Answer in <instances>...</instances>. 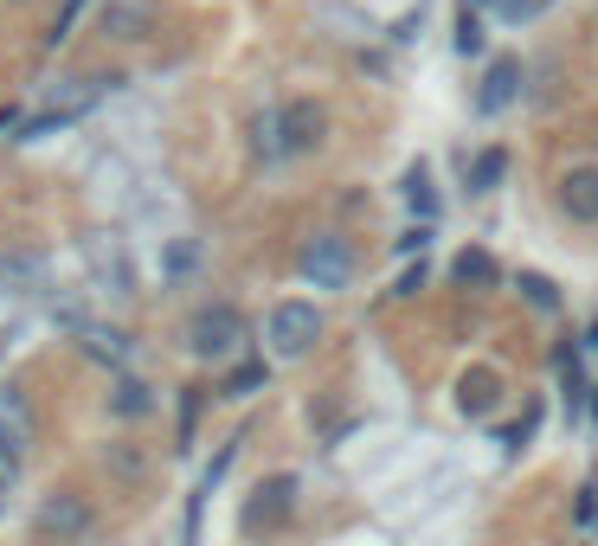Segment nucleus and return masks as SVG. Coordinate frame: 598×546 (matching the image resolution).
Masks as SVG:
<instances>
[{"label":"nucleus","instance_id":"4be33fe9","mask_svg":"<svg viewBox=\"0 0 598 546\" xmlns=\"http://www.w3.org/2000/svg\"><path fill=\"white\" fill-rule=\"evenodd\" d=\"M431 245V225H412V232H399V257H418Z\"/></svg>","mask_w":598,"mask_h":546},{"label":"nucleus","instance_id":"0eeeda50","mask_svg":"<svg viewBox=\"0 0 598 546\" xmlns=\"http://www.w3.org/2000/svg\"><path fill=\"white\" fill-rule=\"evenodd\" d=\"M33 521H39V534H52V540H77L84 534V502L77 495H45Z\"/></svg>","mask_w":598,"mask_h":546},{"label":"nucleus","instance_id":"4468645a","mask_svg":"<svg viewBox=\"0 0 598 546\" xmlns=\"http://www.w3.org/2000/svg\"><path fill=\"white\" fill-rule=\"evenodd\" d=\"M406 200H412V213L418 218L438 213V193H431V168H425V161H412L406 168Z\"/></svg>","mask_w":598,"mask_h":546},{"label":"nucleus","instance_id":"412c9836","mask_svg":"<svg viewBox=\"0 0 598 546\" xmlns=\"http://www.w3.org/2000/svg\"><path fill=\"white\" fill-rule=\"evenodd\" d=\"M477 13H502V20H522V13H534L527 0H470Z\"/></svg>","mask_w":598,"mask_h":546},{"label":"nucleus","instance_id":"423d86ee","mask_svg":"<svg viewBox=\"0 0 598 546\" xmlns=\"http://www.w3.org/2000/svg\"><path fill=\"white\" fill-rule=\"evenodd\" d=\"M302 277H309L316 290H341V283L354 277L348 238H309V245H302Z\"/></svg>","mask_w":598,"mask_h":546},{"label":"nucleus","instance_id":"9b49d317","mask_svg":"<svg viewBox=\"0 0 598 546\" xmlns=\"http://www.w3.org/2000/svg\"><path fill=\"white\" fill-rule=\"evenodd\" d=\"M495 399H502V379H495V366H470V373H463V386H457V405H463L470 418H483Z\"/></svg>","mask_w":598,"mask_h":546},{"label":"nucleus","instance_id":"f3484780","mask_svg":"<svg viewBox=\"0 0 598 546\" xmlns=\"http://www.w3.org/2000/svg\"><path fill=\"white\" fill-rule=\"evenodd\" d=\"M457 52H483V13L477 7L457 13Z\"/></svg>","mask_w":598,"mask_h":546},{"label":"nucleus","instance_id":"9d476101","mask_svg":"<svg viewBox=\"0 0 598 546\" xmlns=\"http://www.w3.org/2000/svg\"><path fill=\"white\" fill-rule=\"evenodd\" d=\"M560 206L579 218V225H592V218H598V168H573V174H566V181H560Z\"/></svg>","mask_w":598,"mask_h":546},{"label":"nucleus","instance_id":"39448f33","mask_svg":"<svg viewBox=\"0 0 598 546\" xmlns=\"http://www.w3.org/2000/svg\"><path fill=\"white\" fill-rule=\"evenodd\" d=\"M277 148L284 154H309V148H322V136H329V109L309 104V97H297L290 109H277Z\"/></svg>","mask_w":598,"mask_h":546},{"label":"nucleus","instance_id":"6ab92c4d","mask_svg":"<svg viewBox=\"0 0 598 546\" xmlns=\"http://www.w3.org/2000/svg\"><path fill=\"white\" fill-rule=\"evenodd\" d=\"M193 264H200V245H193V238H174V245H168V277H188Z\"/></svg>","mask_w":598,"mask_h":546},{"label":"nucleus","instance_id":"5701e85b","mask_svg":"<svg viewBox=\"0 0 598 546\" xmlns=\"http://www.w3.org/2000/svg\"><path fill=\"white\" fill-rule=\"evenodd\" d=\"M116 411H149V393H142V386H122V393H116Z\"/></svg>","mask_w":598,"mask_h":546},{"label":"nucleus","instance_id":"f257e3e1","mask_svg":"<svg viewBox=\"0 0 598 546\" xmlns=\"http://www.w3.org/2000/svg\"><path fill=\"white\" fill-rule=\"evenodd\" d=\"M264 341H270L277 361L309 354V347L322 341V309H316V302H277V309H270V328H264Z\"/></svg>","mask_w":598,"mask_h":546},{"label":"nucleus","instance_id":"aec40b11","mask_svg":"<svg viewBox=\"0 0 598 546\" xmlns=\"http://www.w3.org/2000/svg\"><path fill=\"white\" fill-rule=\"evenodd\" d=\"M77 13H84V0H65V7H58V20H52V45H65V39H72V26H77Z\"/></svg>","mask_w":598,"mask_h":546},{"label":"nucleus","instance_id":"b1692460","mask_svg":"<svg viewBox=\"0 0 598 546\" xmlns=\"http://www.w3.org/2000/svg\"><path fill=\"white\" fill-rule=\"evenodd\" d=\"M527 431H534V411H522V418L509 425V437H502V443H509V450H522V443H527Z\"/></svg>","mask_w":598,"mask_h":546},{"label":"nucleus","instance_id":"f8f14e48","mask_svg":"<svg viewBox=\"0 0 598 546\" xmlns=\"http://www.w3.org/2000/svg\"><path fill=\"white\" fill-rule=\"evenodd\" d=\"M77 341H84V347H90L104 366H122V361H129V334H122V328H110V322H77Z\"/></svg>","mask_w":598,"mask_h":546},{"label":"nucleus","instance_id":"a211bd4d","mask_svg":"<svg viewBox=\"0 0 598 546\" xmlns=\"http://www.w3.org/2000/svg\"><path fill=\"white\" fill-rule=\"evenodd\" d=\"M522 296H527V302H534V309H547V315L560 309V290H554L547 277H522Z\"/></svg>","mask_w":598,"mask_h":546},{"label":"nucleus","instance_id":"7ed1b4c3","mask_svg":"<svg viewBox=\"0 0 598 546\" xmlns=\"http://www.w3.org/2000/svg\"><path fill=\"white\" fill-rule=\"evenodd\" d=\"M188 347L200 354V361H232V354L245 347V315H238V309H225V302L200 309V315L188 322Z\"/></svg>","mask_w":598,"mask_h":546},{"label":"nucleus","instance_id":"dca6fc26","mask_svg":"<svg viewBox=\"0 0 598 546\" xmlns=\"http://www.w3.org/2000/svg\"><path fill=\"white\" fill-rule=\"evenodd\" d=\"M258 386H264V361H238L232 379H225V399H245V393H258Z\"/></svg>","mask_w":598,"mask_h":546},{"label":"nucleus","instance_id":"20e7f679","mask_svg":"<svg viewBox=\"0 0 598 546\" xmlns=\"http://www.w3.org/2000/svg\"><path fill=\"white\" fill-rule=\"evenodd\" d=\"M290 508H297V475H264L245 495V508H238V527L245 534H270V527L290 521Z\"/></svg>","mask_w":598,"mask_h":546},{"label":"nucleus","instance_id":"f03ea898","mask_svg":"<svg viewBox=\"0 0 598 546\" xmlns=\"http://www.w3.org/2000/svg\"><path fill=\"white\" fill-rule=\"evenodd\" d=\"M84 277L104 296H129L136 290V264H129V245L116 232H90L84 238Z\"/></svg>","mask_w":598,"mask_h":546},{"label":"nucleus","instance_id":"6e6552de","mask_svg":"<svg viewBox=\"0 0 598 546\" xmlns=\"http://www.w3.org/2000/svg\"><path fill=\"white\" fill-rule=\"evenodd\" d=\"M515 90H522V65H515V58L502 52V58L489 65L483 90H477V109H483V116H495V109H509V104H515Z\"/></svg>","mask_w":598,"mask_h":546},{"label":"nucleus","instance_id":"bb28decb","mask_svg":"<svg viewBox=\"0 0 598 546\" xmlns=\"http://www.w3.org/2000/svg\"><path fill=\"white\" fill-rule=\"evenodd\" d=\"M586 354H592V361H598V322L586 328Z\"/></svg>","mask_w":598,"mask_h":546},{"label":"nucleus","instance_id":"cd10ccee","mask_svg":"<svg viewBox=\"0 0 598 546\" xmlns=\"http://www.w3.org/2000/svg\"><path fill=\"white\" fill-rule=\"evenodd\" d=\"M592 418H598V386H592Z\"/></svg>","mask_w":598,"mask_h":546},{"label":"nucleus","instance_id":"2eb2a0df","mask_svg":"<svg viewBox=\"0 0 598 546\" xmlns=\"http://www.w3.org/2000/svg\"><path fill=\"white\" fill-rule=\"evenodd\" d=\"M509 174V154L502 148H489V154H477V168H470V193L483 200V193H495V181Z\"/></svg>","mask_w":598,"mask_h":546},{"label":"nucleus","instance_id":"1a4fd4ad","mask_svg":"<svg viewBox=\"0 0 598 546\" xmlns=\"http://www.w3.org/2000/svg\"><path fill=\"white\" fill-rule=\"evenodd\" d=\"M0 443L13 450V457H26V443H33V411H26V399L7 386L0 393Z\"/></svg>","mask_w":598,"mask_h":546},{"label":"nucleus","instance_id":"393cba45","mask_svg":"<svg viewBox=\"0 0 598 546\" xmlns=\"http://www.w3.org/2000/svg\"><path fill=\"white\" fill-rule=\"evenodd\" d=\"M418 290H425V270H418V264H412L406 277H399V296H418Z\"/></svg>","mask_w":598,"mask_h":546},{"label":"nucleus","instance_id":"ddd939ff","mask_svg":"<svg viewBox=\"0 0 598 546\" xmlns=\"http://www.w3.org/2000/svg\"><path fill=\"white\" fill-rule=\"evenodd\" d=\"M450 277H457L463 290H477V283H495V257H489L483 245H470V251H457V264H450Z\"/></svg>","mask_w":598,"mask_h":546},{"label":"nucleus","instance_id":"a878e982","mask_svg":"<svg viewBox=\"0 0 598 546\" xmlns=\"http://www.w3.org/2000/svg\"><path fill=\"white\" fill-rule=\"evenodd\" d=\"M20 463H26V457H13V450H7V443H0V482H7V475L20 470Z\"/></svg>","mask_w":598,"mask_h":546}]
</instances>
